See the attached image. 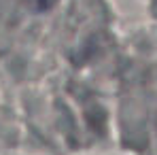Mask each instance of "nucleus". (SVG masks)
<instances>
[]
</instances>
